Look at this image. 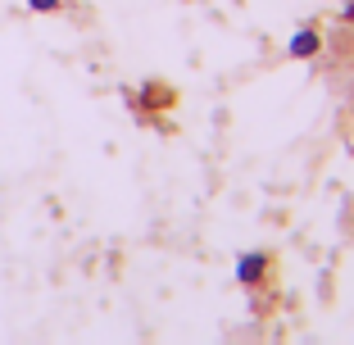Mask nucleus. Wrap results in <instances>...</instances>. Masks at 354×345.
Instances as JSON below:
<instances>
[{"instance_id": "1", "label": "nucleus", "mask_w": 354, "mask_h": 345, "mask_svg": "<svg viewBox=\"0 0 354 345\" xmlns=\"http://www.w3.org/2000/svg\"><path fill=\"white\" fill-rule=\"evenodd\" d=\"M263 272H268V254L254 250V254H245V259L236 263V282H241V286H254Z\"/></svg>"}, {"instance_id": "2", "label": "nucleus", "mask_w": 354, "mask_h": 345, "mask_svg": "<svg viewBox=\"0 0 354 345\" xmlns=\"http://www.w3.org/2000/svg\"><path fill=\"white\" fill-rule=\"evenodd\" d=\"M318 46H323V41H318V32H313V28H300L291 37V46H286V55H291V59H309V55H318Z\"/></svg>"}, {"instance_id": "3", "label": "nucleus", "mask_w": 354, "mask_h": 345, "mask_svg": "<svg viewBox=\"0 0 354 345\" xmlns=\"http://www.w3.org/2000/svg\"><path fill=\"white\" fill-rule=\"evenodd\" d=\"M64 0H28V10H37V14H55Z\"/></svg>"}]
</instances>
